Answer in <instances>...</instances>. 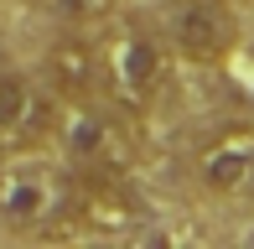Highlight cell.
<instances>
[{"instance_id":"cell-2","label":"cell","mask_w":254,"mask_h":249,"mask_svg":"<svg viewBox=\"0 0 254 249\" xmlns=\"http://www.w3.org/2000/svg\"><path fill=\"white\" fill-rule=\"evenodd\" d=\"M202 182L223 197H254V135L249 130H228L218 135L197 161Z\"/></svg>"},{"instance_id":"cell-7","label":"cell","mask_w":254,"mask_h":249,"mask_svg":"<svg viewBox=\"0 0 254 249\" xmlns=\"http://www.w3.org/2000/svg\"><path fill=\"white\" fill-rule=\"evenodd\" d=\"M37 120V94L21 73H0V140H10L16 130Z\"/></svg>"},{"instance_id":"cell-1","label":"cell","mask_w":254,"mask_h":249,"mask_svg":"<svg viewBox=\"0 0 254 249\" xmlns=\"http://www.w3.org/2000/svg\"><path fill=\"white\" fill-rule=\"evenodd\" d=\"M171 42L187 62H223L239 42V21L223 0H182L171 16Z\"/></svg>"},{"instance_id":"cell-4","label":"cell","mask_w":254,"mask_h":249,"mask_svg":"<svg viewBox=\"0 0 254 249\" xmlns=\"http://www.w3.org/2000/svg\"><path fill=\"white\" fill-rule=\"evenodd\" d=\"M57 208H63V187L47 182L42 172H16L5 187H0V213H5L10 223H21V229L47 223Z\"/></svg>"},{"instance_id":"cell-6","label":"cell","mask_w":254,"mask_h":249,"mask_svg":"<svg viewBox=\"0 0 254 249\" xmlns=\"http://www.w3.org/2000/svg\"><path fill=\"white\" fill-rule=\"evenodd\" d=\"M94 73H99V58H94L88 42H57L47 52V78H52L57 94H67V99L88 94V88H94Z\"/></svg>"},{"instance_id":"cell-5","label":"cell","mask_w":254,"mask_h":249,"mask_svg":"<svg viewBox=\"0 0 254 249\" xmlns=\"http://www.w3.org/2000/svg\"><path fill=\"white\" fill-rule=\"evenodd\" d=\"M67 156H73L78 166H94V172H109L114 161H120V135H114V124H104L99 115H73L67 124Z\"/></svg>"},{"instance_id":"cell-3","label":"cell","mask_w":254,"mask_h":249,"mask_svg":"<svg viewBox=\"0 0 254 249\" xmlns=\"http://www.w3.org/2000/svg\"><path fill=\"white\" fill-rule=\"evenodd\" d=\"M156 83H161V52H156V42L125 37L120 47L109 52V88H114V99H125V104L140 109L145 99L156 94Z\"/></svg>"}]
</instances>
